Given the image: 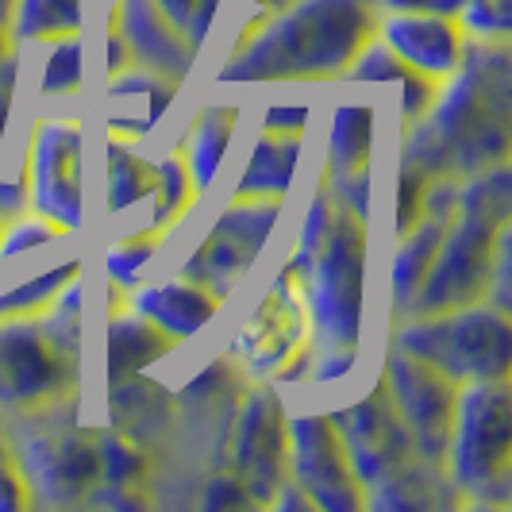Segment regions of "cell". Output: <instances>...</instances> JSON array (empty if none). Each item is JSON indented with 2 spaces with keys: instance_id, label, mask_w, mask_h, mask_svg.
<instances>
[{
  "instance_id": "obj_37",
  "label": "cell",
  "mask_w": 512,
  "mask_h": 512,
  "mask_svg": "<svg viewBox=\"0 0 512 512\" xmlns=\"http://www.w3.org/2000/svg\"><path fill=\"white\" fill-rule=\"evenodd\" d=\"M486 301L501 312H512V224L501 231L497 239V255H493V270H489Z\"/></svg>"
},
{
  "instance_id": "obj_13",
  "label": "cell",
  "mask_w": 512,
  "mask_h": 512,
  "mask_svg": "<svg viewBox=\"0 0 512 512\" xmlns=\"http://www.w3.org/2000/svg\"><path fill=\"white\" fill-rule=\"evenodd\" d=\"M285 412L278 389L258 378L255 385H243L239 409L231 420L228 439V470L243 482L255 509H270L274 493L285 482Z\"/></svg>"
},
{
  "instance_id": "obj_44",
  "label": "cell",
  "mask_w": 512,
  "mask_h": 512,
  "mask_svg": "<svg viewBox=\"0 0 512 512\" xmlns=\"http://www.w3.org/2000/svg\"><path fill=\"white\" fill-rule=\"evenodd\" d=\"M128 66H131L128 43H124V35L116 31V24L108 20V31H104V70H108V74H120V70H128Z\"/></svg>"
},
{
  "instance_id": "obj_5",
  "label": "cell",
  "mask_w": 512,
  "mask_h": 512,
  "mask_svg": "<svg viewBox=\"0 0 512 512\" xmlns=\"http://www.w3.org/2000/svg\"><path fill=\"white\" fill-rule=\"evenodd\" d=\"M512 224V170L509 162L489 166L474 178H462L459 208L439 239L432 270L412 297L405 316L443 312L470 301H486L489 270L497 255V239Z\"/></svg>"
},
{
  "instance_id": "obj_14",
  "label": "cell",
  "mask_w": 512,
  "mask_h": 512,
  "mask_svg": "<svg viewBox=\"0 0 512 512\" xmlns=\"http://www.w3.org/2000/svg\"><path fill=\"white\" fill-rule=\"evenodd\" d=\"M308 347H312V324H308L305 289H301V278L282 262L274 285L247 316L243 332L235 335L231 359L243 374L274 382L285 362H293Z\"/></svg>"
},
{
  "instance_id": "obj_42",
  "label": "cell",
  "mask_w": 512,
  "mask_h": 512,
  "mask_svg": "<svg viewBox=\"0 0 512 512\" xmlns=\"http://www.w3.org/2000/svg\"><path fill=\"white\" fill-rule=\"evenodd\" d=\"M16 89H20V58L12 51L0 58V147H4L8 116H12V104H16Z\"/></svg>"
},
{
  "instance_id": "obj_28",
  "label": "cell",
  "mask_w": 512,
  "mask_h": 512,
  "mask_svg": "<svg viewBox=\"0 0 512 512\" xmlns=\"http://www.w3.org/2000/svg\"><path fill=\"white\" fill-rule=\"evenodd\" d=\"M154 166H158V181H154V193H151V220L139 231H151V235L166 239V231L178 228L181 220H185V212L193 208L197 185H193L189 170H185L181 151H170L166 158H158Z\"/></svg>"
},
{
  "instance_id": "obj_35",
  "label": "cell",
  "mask_w": 512,
  "mask_h": 512,
  "mask_svg": "<svg viewBox=\"0 0 512 512\" xmlns=\"http://www.w3.org/2000/svg\"><path fill=\"white\" fill-rule=\"evenodd\" d=\"M58 235H66L62 228H54L51 220H43V216H12V220H4L0 224V262L4 258H16V255H27V251H35V247H47L54 243Z\"/></svg>"
},
{
  "instance_id": "obj_33",
  "label": "cell",
  "mask_w": 512,
  "mask_h": 512,
  "mask_svg": "<svg viewBox=\"0 0 512 512\" xmlns=\"http://www.w3.org/2000/svg\"><path fill=\"white\" fill-rule=\"evenodd\" d=\"M466 39L478 43H509L512 39V0H466L455 16Z\"/></svg>"
},
{
  "instance_id": "obj_6",
  "label": "cell",
  "mask_w": 512,
  "mask_h": 512,
  "mask_svg": "<svg viewBox=\"0 0 512 512\" xmlns=\"http://www.w3.org/2000/svg\"><path fill=\"white\" fill-rule=\"evenodd\" d=\"M0 432L8 436L31 509H74L101 482L97 428L77 416V397L43 409L4 412Z\"/></svg>"
},
{
  "instance_id": "obj_26",
  "label": "cell",
  "mask_w": 512,
  "mask_h": 512,
  "mask_svg": "<svg viewBox=\"0 0 512 512\" xmlns=\"http://www.w3.org/2000/svg\"><path fill=\"white\" fill-rule=\"evenodd\" d=\"M101 0H16L8 39L12 47L20 43H51L66 35H85V24Z\"/></svg>"
},
{
  "instance_id": "obj_20",
  "label": "cell",
  "mask_w": 512,
  "mask_h": 512,
  "mask_svg": "<svg viewBox=\"0 0 512 512\" xmlns=\"http://www.w3.org/2000/svg\"><path fill=\"white\" fill-rule=\"evenodd\" d=\"M178 89L181 85L151 74V70H143L135 62L120 74H108V89H104V97H108L104 128H108V135L139 143L143 135H151L162 124L166 108L178 101Z\"/></svg>"
},
{
  "instance_id": "obj_17",
  "label": "cell",
  "mask_w": 512,
  "mask_h": 512,
  "mask_svg": "<svg viewBox=\"0 0 512 512\" xmlns=\"http://www.w3.org/2000/svg\"><path fill=\"white\" fill-rule=\"evenodd\" d=\"M370 158H374V104L347 101L335 108L328 143H324V166H320V189L335 205L370 224Z\"/></svg>"
},
{
  "instance_id": "obj_25",
  "label": "cell",
  "mask_w": 512,
  "mask_h": 512,
  "mask_svg": "<svg viewBox=\"0 0 512 512\" xmlns=\"http://www.w3.org/2000/svg\"><path fill=\"white\" fill-rule=\"evenodd\" d=\"M239 128V104H205L181 139V158H185V170L197 185V193H205L208 185L216 181V170L224 162V154L231 147V135Z\"/></svg>"
},
{
  "instance_id": "obj_21",
  "label": "cell",
  "mask_w": 512,
  "mask_h": 512,
  "mask_svg": "<svg viewBox=\"0 0 512 512\" xmlns=\"http://www.w3.org/2000/svg\"><path fill=\"white\" fill-rule=\"evenodd\" d=\"M124 305L135 308L143 320H151L154 328L170 335L174 343H185L216 320L224 301L216 293H208L205 285L189 282V278H174V282L158 285H135V289H128Z\"/></svg>"
},
{
  "instance_id": "obj_39",
  "label": "cell",
  "mask_w": 512,
  "mask_h": 512,
  "mask_svg": "<svg viewBox=\"0 0 512 512\" xmlns=\"http://www.w3.org/2000/svg\"><path fill=\"white\" fill-rule=\"evenodd\" d=\"M397 85H401V124L409 128V124H416V120H420V116H424V112L432 108L439 81H432V77L405 70V77H401Z\"/></svg>"
},
{
  "instance_id": "obj_9",
  "label": "cell",
  "mask_w": 512,
  "mask_h": 512,
  "mask_svg": "<svg viewBox=\"0 0 512 512\" xmlns=\"http://www.w3.org/2000/svg\"><path fill=\"white\" fill-rule=\"evenodd\" d=\"M301 278L316 347L359 351L366 324V220L335 208L332 228L308 255L285 258Z\"/></svg>"
},
{
  "instance_id": "obj_36",
  "label": "cell",
  "mask_w": 512,
  "mask_h": 512,
  "mask_svg": "<svg viewBox=\"0 0 512 512\" xmlns=\"http://www.w3.org/2000/svg\"><path fill=\"white\" fill-rule=\"evenodd\" d=\"M343 77L347 81H359V85H385V81H401L405 66H401V58L389 51L378 35H370Z\"/></svg>"
},
{
  "instance_id": "obj_1",
  "label": "cell",
  "mask_w": 512,
  "mask_h": 512,
  "mask_svg": "<svg viewBox=\"0 0 512 512\" xmlns=\"http://www.w3.org/2000/svg\"><path fill=\"white\" fill-rule=\"evenodd\" d=\"M512 154L509 43L470 39L459 70L439 81L432 108L405 128L401 170L432 178H474Z\"/></svg>"
},
{
  "instance_id": "obj_16",
  "label": "cell",
  "mask_w": 512,
  "mask_h": 512,
  "mask_svg": "<svg viewBox=\"0 0 512 512\" xmlns=\"http://www.w3.org/2000/svg\"><path fill=\"white\" fill-rule=\"evenodd\" d=\"M382 389L393 412L401 416L405 432L412 436L416 451L428 462L443 466L451 420H455V397L459 385L432 370L428 362L412 359L397 347H385L382 355Z\"/></svg>"
},
{
  "instance_id": "obj_3",
  "label": "cell",
  "mask_w": 512,
  "mask_h": 512,
  "mask_svg": "<svg viewBox=\"0 0 512 512\" xmlns=\"http://www.w3.org/2000/svg\"><path fill=\"white\" fill-rule=\"evenodd\" d=\"M243 370L231 355L212 359L174 393V420L166 428L162 443L154 447L151 466V505H189L208 474L228 470V439L231 420L243 397Z\"/></svg>"
},
{
  "instance_id": "obj_41",
  "label": "cell",
  "mask_w": 512,
  "mask_h": 512,
  "mask_svg": "<svg viewBox=\"0 0 512 512\" xmlns=\"http://www.w3.org/2000/svg\"><path fill=\"white\" fill-rule=\"evenodd\" d=\"M308 104H270L262 112V131H274V135H305L308 128Z\"/></svg>"
},
{
  "instance_id": "obj_45",
  "label": "cell",
  "mask_w": 512,
  "mask_h": 512,
  "mask_svg": "<svg viewBox=\"0 0 512 512\" xmlns=\"http://www.w3.org/2000/svg\"><path fill=\"white\" fill-rule=\"evenodd\" d=\"M466 0H424V12H443V16H459Z\"/></svg>"
},
{
  "instance_id": "obj_2",
  "label": "cell",
  "mask_w": 512,
  "mask_h": 512,
  "mask_svg": "<svg viewBox=\"0 0 512 512\" xmlns=\"http://www.w3.org/2000/svg\"><path fill=\"white\" fill-rule=\"evenodd\" d=\"M378 31L374 0H285L258 12L224 54L220 85H285L332 81L355 62L362 43Z\"/></svg>"
},
{
  "instance_id": "obj_32",
  "label": "cell",
  "mask_w": 512,
  "mask_h": 512,
  "mask_svg": "<svg viewBox=\"0 0 512 512\" xmlns=\"http://www.w3.org/2000/svg\"><path fill=\"white\" fill-rule=\"evenodd\" d=\"M85 85V35H66L47 43V58L39 66L43 97H70Z\"/></svg>"
},
{
  "instance_id": "obj_19",
  "label": "cell",
  "mask_w": 512,
  "mask_h": 512,
  "mask_svg": "<svg viewBox=\"0 0 512 512\" xmlns=\"http://www.w3.org/2000/svg\"><path fill=\"white\" fill-rule=\"evenodd\" d=\"M108 20L124 35L135 66L166 77V81H174V85H181L185 77L193 74L197 54L201 51L162 16V8H158L154 0H112Z\"/></svg>"
},
{
  "instance_id": "obj_43",
  "label": "cell",
  "mask_w": 512,
  "mask_h": 512,
  "mask_svg": "<svg viewBox=\"0 0 512 512\" xmlns=\"http://www.w3.org/2000/svg\"><path fill=\"white\" fill-rule=\"evenodd\" d=\"M27 212V185L24 178H0V224Z\"/></svg>"
},
{
  "instance_id": "obj_46",
  "label": "cell",
  "mask_w": 512,
  "mask_h": 512,
  "mask_svg": "<svg viewBox=\"0 0 512 512\" xmlns=\"http://www.w3.org/2000/svg\"><path fill=\"white\" fill-rule=\"evenodd\" d=\"M12 8H16V0H0V24L8 27V20H12Z\"/></svg>"
},
{
  "instance_id": "obj_34",
  "label": "cell",
  "mask_w": 512,
  "mask_h": 512,
  "mask_svg": "<svg viewBox=\"0 0 512 512\" xmlns=\"http://www.w3.org/2000/svg\"><path fill=\"white\" fill-rule=\"evenodd\" d=\"M162 8V16L178 27L181 35L201 51L216 27V16H220V0H154Z\"/></svg>"
},
{
  "instance_id": "obj_29",
  "label": "cell",
  "mask_w": 512,
  "mask_h": 512,
  "mask_svg": "<svg viewBox=\"0 0 512 512\" xmlns=\"http://www.w3.org/2000/svg\"><path fill=\"white\" fill-rule=\"evenodd\" d=\"M97 455H101V482L97 486H143L151 493V451L139 447L116 428H97Z\"/></svg>"
},
{
  "instance_id": "obj_24",
  "label": "cell",
  "mask_w": 512,
  "mask_h": 512,
  "mask_svg": "<svg viewBox=\"0 0 512 512\" xmlns=\"http://www.w3.org/2000/svg\"><path fill=\"white\" fill-rule=\"evenodd\" d=\"M301 154H305V135L258 131L251 158L243 166V178L235 181L231 197H270V201H285V193L293 189V174L301 166Z\"/></svg>"
},
{
  "instance_id": "obj_4",
  "label": "cell",
  "mask_w": 512,
  "mask_h": 512,
  "mask_svg": "<svg viewBox=\"0 0 512 512\" xmlns=\"http://www.w3.org/2000/svg\"><path fill=\"white\" fill-rule=\"evenodd\" d=\"M85 282L74 278L35 316H0V416L81 393Z\"/></svg>"
},
{
  "instance_id": "obj_30",
  "label": "cell",
  "mask_w": 512,
  "mask_h": 512,
  "mask_svg": "<svg viewBox=\"0 0 512 512\" xmlns=\"http://www.w3.org/2000/svg\"><path fill=\"white\" fill-rule=\"evenodd\" d=\"M74 278H81V258H62L47 270L31 274L27 282L0 285V316H35V312H43Z\"/></svg>"
},
{
  "instance_id": "obj_23",
  "label": "cell",
  "mask_w": 512,
  "mask_h": 512,
  "mask_svg": "<svg viewBox=\"0 0 512 512\" xmlns=\"http://www.w3.org/2000/svg\"><path fill=\"white\" fill-rule=\"evenodd\" d=\"M170 420H174V393L166 385L151 382L143 374L108 385V428L124 432L151 455L166 436Z\"/></svg>"
},
{
  "instance_id": "obj_7",
  "label": "cell",
  "mask_w": 512,
  "mask_h": 512,
  "mask_svg": "<svg viewBox=\"0 0 512 512\" xmlns=\"http://www.w3.org/2000/svg\"><path fill=\"white\" fill-rule=\"evenodd\" d=\"M443 470L462 512H505L512 505V389L509 382H466L455 397V420Z\"/></svg>"
},
{
  "instance_id": "obj_15",
  "label": "cell",
  "mask_w": 512,
  "mask_h": 512,
  "mask_svg": "<svg viewBox=\"0 0 512 512\" xmlns=\"http://www.w3.org/2000/svg\"><path fill=\"white\" fill-rule=\"evenodd\" d=\"M285 478L305 489L316 512H359L362 486L328 412H301L285 424Z\"/></svg>"
},
{
  "instance_id": "obj_8",
  "label": "cell",
  "mask_w": 512,
  "mask_h": 512,
  "mask_svg": "<svg viewBox=\"0 0 512 512\" xmlns=\"http://www.w3.org/2000/svg\"><path fill=\"white\" fill-rule=\"evenodd\" d=\"M389 347L428 362L455 385L509 382L512 370V316L489 301H470L443 312L397 316Z\"/></svg>"
},
{
  "instance_id": "obj_38",
  "label": "cell",
  "mask_w": 512,
  "mask_h": 512,
  "mask_svg": "<svg viewBox=\"0 0 512 512\" xmlns=\"http://www.w3.org/2000/svg\"><path fill=\"white\" fill-rule=\"evenodd\" d=\"M24 509H31L24 474H20V462H16L12 443L0 432V512H24Z\"/></svg>"
},
{
  "instance_id": "obj_11",
  "label": "cell",
  "mask_w": 512,
  "mask_h": 512,
  "mask_svg": "<svg viewBox=\"0 0 512 512\" xmlns=\"http://www.w3.org/2000/svg\"><path fill=\"white\" fill-rule=\"evenodd\" d=\"M282 220V201L270 197H231L216 224L197 243V251L185 258L181 278L205 285L220 301H228L239 282L255 270L258 255L266 251L270 235Z\"/></svg>"
},
{
  "instance_id": "obj_27",
  "label": "cell",
  "mask_w": 512,
  "mask_h": 512,
  "mask_svg": "<svg viewBox=\"0 0 512 512\" xmlns=\"http://www.w3.org/2000/svg\"><path fill=\"white\" fill-rule=\"evenodd\" d=\"M154 181H158V166L151 158H143L128 139H116V135L104 139V212L108 216H120L151 201Z\"/></svg>"
},
{
  "instance_id": "obj_22",
  "label": "cell",
  "mask_w": 512,
  "mask_h": 512,
  "mask_svg": "<svg viewBox=\"0 0 512 512\" xmlns=\"http://www.w3.org/2000/svg\"><path fill=\"white\" fill-rule=\"evenodd\" d=\"M178 343L162 335L151 320H143L135 308L124 305V297L112 301V312L104 320V382H124L131 374H147L154 362L166 359Z\"/></svg>"
},
{
  "instance_id": "obj_10",
  "label": "cell",
  "mask_w": 512,
  "mask_h": 512,
  "mask_svg": "<svg viewBox=\"0 0 512 512\" xmlns=\"http://www.w3.org/2000/svg\"><path fill=\"white\" fill-rule=\"evenodd\" d=\"M27 208L54 228L85 224V128L66 116L35 120L24 154Z\"/></svg>"
},
{
  "instance_id": "obj_40",
  "label": "cell",
  "mask_w": 512,
  "mask_h": 512,
  "mask_svg": "<svg viewBox=\"0 0 512 512\" xmlns=\"http://www.w3.org/2000/svg\"><path fill=\"white\" fill-rule=\"evenodd\" d=\"M81 505H93V509H116V512L154 509L151 493H147L143 486H93Z\"/></svg>"
},
{
  "instance_id": "obj_31",
  "label": "cell",
  "mask_w": 512,
  "mask_h": 512,
  "mask_svg": "<svg viewBox=\"0 0 512 512\" xmlns=\"http://www.w3.org/2000/svg\"><path fill=\"white\" fill-rule=\"evenodd\" d=\"M162 247V235H151V231H131L124 239H116L108 251H104V278H108V289L116 293H128L143 282L151 258L158 255Z\"/></svg>"
},
{
  "instance_id": "obj_18",
  "label": "cell",
  "mask_w": 512,
  "mask_h": 512,
  "mask_svg": "<svg viewBox=\"0 0 512 512\" xmlns=\"http://www.w3.org/2000/svg\"><path fill=\"white\" fill-rule=\"evenodd\" d=\"M389 51L401 58V66L412 74H424L432 81H447L459 70L462 54H466V31L455 16L443 12H378V31Z\"/></svg>"
},
{
  "instance_id": "obj_12",
  "label": "cell",
  "mask_w": 512,
  "mask_h": 512,
  "mask_svg": "<svg viewBox=\"0 0 512 512\" xmlns=\"http://www.w3.org/2000/svg\"><path fill=\"white\" fill-rule=\"evenodd\" d=\"M328 416H332L335 432L347 447V459L355 466V478L362 486V509H366V493L389 486V482L405 478L416 466L428 462L416 451L401 416L393 412L382 382L374 385L362 401L339 412H328Z\"/></svg>"
},
{
  "instance_id": "obj_47",
  "label": "cell",
  "mask_w": 512,
  "mask_h": 512,
  "mask_svg": "<svg viewBox=\"0 0 512 512\" xmlns=\"http://www.w3.org/2000/svg\"><path fill=\"white\" fill-rule=\"evenodd\" d=\"M4 54H12V39H8V27L0 24V58H4Z\"/></svg>"
}]
</instances>
